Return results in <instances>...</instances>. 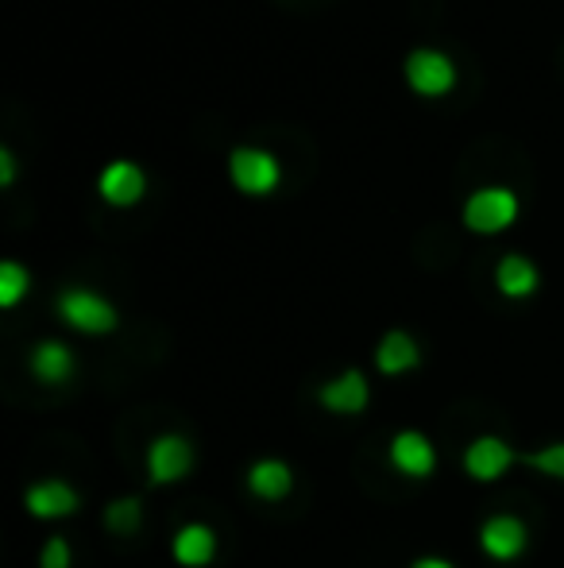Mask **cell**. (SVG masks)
<instances>
[{
    "mask_svg": "<svg viewBox=\"0 0 564 568\" xmlns=\"http://www.w3.org/2000/svg\"><path fill=\"white\" fill-rule=\"evenodd\" d=\"M391 464L402 471V476L425 479V476H433V468H437V453L422 434L407 429V434H399L391 442Z\"/></svg>",
    "mask_w": 564,
    "mask_h": 568,
    "instance_id": "8",
    "label": "cell"
},
{
    "mask_svg": "<svg viewBox=\"0 0 564 568\" xmlns=\"http://www.w3.org/2000/svg\"><path fill=\"white\" fill-rule=\"evenodd\" d=\"M514 217H519V202L511 190H480L464 205V221L475 232H503Z\"/></svg>",
    "mask_w": 564,
    "mask_h": 568,
    "instance_id": "3",
    "label": "cell"
},
{
    "mask_svg": "<svg viewBox=\"0 0 564 568\" xmlns=\"http://www.w3.org/2000/svg\"><path fill=\"white\" fill-rule=\"evenodd\" d=\"M28 510L35 518H62L78 510V495L70 484H59V479H47V484H35L28 491Z\"/></svg>",
    "mask_w": 564,
    "mask_h": 568,
    "instance_id": "11",
    "label": "cell"
},
{
    "mask_svg": "<svg viewBox=\"0 0 564 568\" xmlns=\"http://www.w3.org/2000/svg\"><path fill=\"white\" fill-rule=\"evenodd\" d=\"M43 568H70V546L62 538H51L43 549Z\"/></svg>",
    "mask_w": 564,
    "mask_h": 568,
    "instance_id": "20",
    "label": "cell"
},
{
    "mask_svg": "<svg viewBox=\"0 0 564 568\" xmlns=\"http://www.w3.org/2000/svg\"><path fill=\"white\" fill-rule=\"evenodd\" d=\"M480 546H483V554L495 557V561H514V557L526 549V526L511 515H495L483 523Z\"/></svg>",
    "mask_w": 564,
    "mask_h": 568,
    "instance_id": "6",
    "label": "cell"
},
{
    "mask_svg": "<svg viewBox=\"0 0 564 568\" xmlns=\"http://www.w3.org/2000/svg\"><path fill=\"white\" fill-rule=\"evenodd\" d=\"M368 395H371L368 379H363L360 372H345L321 390V403H325V410H332V414H360L363 406H368Z\"/></svg>",
    "mask_w": 564,
    "mask_h": 568,
    "instance_id": "10",
    "label": "cell"
},
{
    "mask_svg": "<svg viewBox=\"0 0 564 568\" xmlns=\"http://www.w3.org/2000/svg\"><path fill=\"white\" fill-rule=\"evenodd\" d=\"M31 372L43 383H66L70 372H74V356H70L66 344L47 341V344H39L35 356H31Z\"/></svg>",
    "mask_w": 564,
    "mask_h": 568,
    "instance_id": "13",
    "label": "cell"
},
{
    "mask_svg": "<svg viewBox=\"0 0 564 568\" xmlns=\"http://www.w3.org/2000/svg\"><path fill=\"white\" fill-rule=\"evenodd\" d=\"M414 568H452V565L444 561V557H422V561H418Z\"/></svg>",
    "mask_w": 564,
    "mask_h": 568,
    "instance_id": "22",
    "label": "cell"
},
{
    "mask_svg": "<svg viewBox=\"0 0 564 568\" xmlns=\"http://www.w3.org/2000/svg\"><path fill=\"white\" fill-rule=\"evenodd\" d=\"M28 271L20 267V263H4V267H0V302H4V306H16V302L23 298V291H28Z\"/></svg>",
    "mask_w": 564,
    "mask_h": 568,
    "instance_id": "17",
    "label": "cell"
},
{
    "mask_svg": "<svg viewBox=\"0 0 564 568\" xmlns=\"http://www.w3.org/2000/svg\"><path fill=\"white\" fill-rule=\"evenodd\" d=\"M514 460H519V456H514V449L503 442V437H475V442L468 445V453H464L468 476L483 479V484H491V479L506 476Z\"/></svg>",
    "mask_w": 564,
    "mask_h": 568,
    "instance_id": "4",
    "label": "cell"
},
{
    "mask_svg": "<svg viewBox=\"0 0 564 568\" xmlns=\"http://www.w3.org/2000/svg\"><path fill=\"white\" fill-rule=\"evenodd\" d=\"M59 314L66 317L74 329H82V333H109V329H116V310L109 306L101 294H90V291H66L59 298Z\"/></svg>",
    "mask_w": 564,
    "mask_h": 568,
    "instance_id": "1",
    "label": "cell"
},
{
    "mask_svg": "<svg viewBox=\"0 0 564 568\" xmlns=\"http://www.w3.org/2000/svg\"><path fill=\"white\" fill-rule=\"evenodd\" d=\"M407 78L418 93L437 98V93L452 90V62L441 51H414L407 59Z\"/></svg>",
    "mask_w": 564,
    "mask_h": 568,
    "instance_id": "7",
    "label": "cell"
},
{
    "mask_svg": "<svg viewBox=\"0 0 564 568\" xmlns=\"http://www.w3.org/2000/svg\"><path fill=\"white\" fill-rule=\"evenodd\" d=\"M189 468H194V449H189L186 437L163 434L158 442H151V449H147L151 484H174V479H182Z\"/></svg>",
    "mask_w": 564,
    "mask_h": 568,
    "instance_id": "2",
    "label": "cell"
},
{
    "mask_svg": "<svg viewBox=\"0 0 564 568\" xmlns=\"http://www.w3.org/2000/svg\"><path fill=\"white\" fill-rule=\"evenodd\" d=\"M101 194L113 205H132L143 194V171L136 163H113L101 174Z\"/></svg>",
    "mask_w": 564,
    "mask_h": 568,
    "instance_id": "12",
    "label": "cell"
},
{
    "mask_svg": "<svg viewBox=\"0 0 564 568\" xmlns=\"http://www.w3.org/2000/svg\"><path fill=\"white\" fill-rule=\"evenodd\" d=\"M376 359L387 375H402V372H410V367H418V344L414 337H407V333H387Z\"/></svg>",
    "mask_w": 564,
    "mask_h": 568,
    "instance_id": "16",
    "label": "cell"
},
{
    "mask_svg": "<svg viewBox=\"0 0 564 568\" xmlns=\"http://www.w3.org/2000/svg\"><path fill=\"white\" fill-rule=\"evenodd\" d=\"M248 487L259 495V499H283V495H290L294 487V476L290 468H286L283 460H259L256 468L248 471Z\"/></svg>",
    "mask_w": 564,
    "mask_h": 568,
    "instance_id": "14",
    "label": "cell"
},
{
    "mask_svg": "<svg viewBox=\"0 0 564 568\" xmlns=\"http://www.w3.org/2000/svg\"><path fill=\"white\" fill-rule=\"evenodd\" d=\"M530 468H537L542 476H553V479H564V445H550V449L526 456Z\"/></svg>",
    "mask_w": 564,
    "mask_h": 568,
    "instance_id": "19",
    "label": "cell"
},
{
    "mask_svg": "<svg viewBox=\"0 0 564 568\" xmlns=\"http://www.w3.org/2000/svg\"><path fill=\"white\" fill-rule=\"evenodd\" d=\"M213 554H217V534H213L209 526L189 523V526H182V530L174 534V561H178V565L202 568V565L213 561Z\"/></svg>",
    "mask_w": 564,
    "mask_h": 568,
    "instance_id": "9",
    "label": "cell"
},
{
    "mask_svg": "<svg viewBox=\"0 0 564 568\" xmlns=\"http://www.w3.org/2000/svg\"><path fill=\"white\" fill-rule=\"evenodd\" d=\"M109 526H113L116 534H132L140 526V503L136 499H116L113 507H109Z\"/></svg>",
    "mask_w": 564,
    "mask_h": 568,
    "instance_id": "18",
    "label": "cell"
},
{
    "mask_svg": "<svg viewBox=\"0 0 564 568\" xmlns=\"http://www.w3.org/2000/svg\"><path fill=\"white\" fill-rule=\"evenodd\" d=\"M495 278H499V291L511 294V298H526L537 286V271L526 255H506V260L499 263Z\"/></svg>",
    "mask_w": 564,
    "mask_h": 568,
    "instance_id": "15",
    "label": "cell"
},
{
    "mask_svg": "<svg viewBox=\"0 0 564 568\" xmlns=\"http://www.w3.org/2000/svg\"><path fill=\"white\" fill-rule=\"evenodd\" d=\"M233 179L244 194H267V190H275V182H279V163H275L267 151L240 148L233 155Z\"/></svg>",
    "mask_w": 564,
    "mask_h": 568,
    "instance_id": "5",
    "label": "cell"
},
{
    "mask_svg": "<svg viewBox=\"0 0 564 568\" xmlns=\"http://www.w3.org/2000/svg\"><path fill=\"white\" fill-rule=\"evenodd\" d=\"M0 182H12V155L0 151Z\"/></svg>",
    "mask_w": 564,
    "mask_h": 568,
    "instance_id": "21",
    "label": "cell"
}]
</instances>
